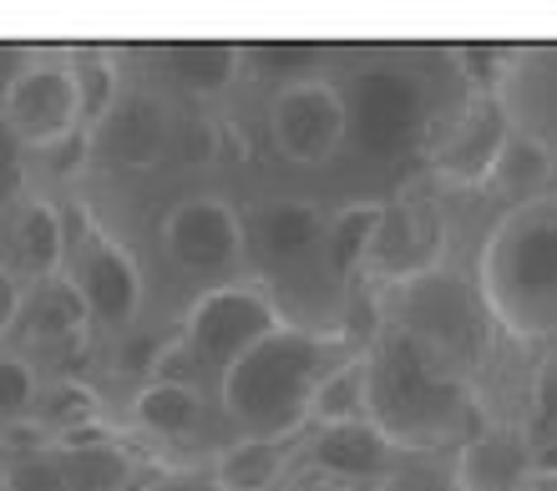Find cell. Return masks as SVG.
<instances>
[{"label": "cell", "mask_w": 557, "mask_h": 491, "mask_svg": "<svg viewBox=\"0 0 557 491\" xmlns=\"http://www.w3.org/2000/svg\"><path fill=\"white\" fill-rule=\"evenodd\" d=\"M366 360V420L396 451L467 446L482 431L471 380L456 376L416 334L381 324L360 349Z\"/></svg>", "instance_id": "cell-1"}, {"label": "cell", "mask_w": 557, "mask_h": 491, "mask_svg": "<svg viewBox=\"0 0 557 491\" xmlns=\"http://www.w3.org/2000/svg\"><path fill=\"white\" fill-rule=\"evenodd\" d=\"M360 345L320 334L305 324H278L269 340L223 370V410L249 441H294L309 426V405L320 385L345 360H355Z\"/></svg>", "instance_id": "cell-2"}, {"label": "cell", "mask_w": 557, "mask_h": 491, "mask_svg": "<svg viewBox=\"0 0 557 491\" xmlns=\"http://www.w3.org/2000/svg\"><path fill=\"white\" fill-rule=\"evenodd\" d=\"M476 294L507 340L557 349V188L497 218L476 259Z\"/></svg>", "instance_id": "cell-3"}, {"label": "cell", "mask_w": 557, "mask_h": 491, "mask_svg": "<svg viewBox=\"0 0 557 491\" xmlns=\"http://www.w3.org/2000/svg\"><path fill=\"white\" fill-rule=\"evenodd\" d=\"M345 101V137L370 158H411L431 143V91L400 61H366L339 87Z\"/></svg>", "instance_id": "cell-4"}, {"label": "cell", "mask_w": 557, "mask_h": 491, "mask_svg": "<svg viewBox=\"0 0 557 491\" xmlns=\"http://www.w3.org/2000/svg\"><path fill=\"white\" fill-rule=\"evenodd\" d=\"M385 324L416 334L425 349H436L441 360L467 380L486 365V324H492V315H486L482 294L461 284L451 269H431V274L411 279V284H396Z\"/></svg>", "instance_id": "cell-5"}, {"label": "cell", "mask_w": 557, "mask_h": 491, "mask_svg": "<svg viewBox=\"0 0 557 491\" xmlns=\"http://www.w3.org/2000/svg\"><path fill=\"white\" fill-rule=\"evenodd\" d=\"M0 122L21 147H61L91 127V101L82 66L66 57H21L0 91Z\"/></svg>", "instance_id": "cell-6"}, {"label": "cell", "mask_w": 557, "mask_h": 491, "mask_svg": "<svg viewBox=\"0 0 557 491\" xmlns=\"http://www.w3.org/2000/svg\"><path fill=\"white\" fill-rule=\"evenodd\" d=\"M278 324H284V315H278V304L259 284H219V290L198 294V304L188 309V324H183L177 349L223 376L259 340H269Z\"/></svg>", "instance_id": "cell-7"}, {"label": "cell", "mask_w": 557, "mask_h": 491, "mask_svg": "<svg viewBox=\"0 0 557 491\" xmlns=\"http://www.w3.org/2000/svg\"><path fill=\"white\" fill-rule=\"evenodd\" d=\"M173 143V116L168 101L152 87H122L112 91L102 112L87 127V162L102 173H147L158 168Z\"/></svg>", "instance_id": "cell-8"}, {"label": "cell", "mask_w": 557, "mask_h": 491, "mask_svg": "<svg viewBox=\"0 0 557 491\" xmlns=\"http://www.w3.org/2000/svg\"><path fill=\"white\" fill-rule=\"evenodd\" d=\"M66 263H72V269H66V290L76 294L82 315L107 334L127 330L137 319V309H143V274H137L133 254H127L112 233L87 223L82 238L66 248Z\"/></svg>", "instance_id": "cell-9"}, {"label": "cell", "mask_w": 557, "mask_h": 491, "mask_svg": "<svg viewBox=\"0 0 557 491\" xmlns=\"http://www.w3.org/2000/svg\"><path fill=\"white\" fill-rule=\"evenodd\" d=\"M507 143H512V127H507L497 97L471 87L451 112H441V127H431V143H425L431 173H436V183H451V188L492 183Z\"/></svg>", "instance_id": "cell-10"}, {"label": "cell", "mask_w": 557, "mask_h": 491, "mask_svg": "<svg viewBox=\"0 0 557 491\" xmlns=\"http://www.w3.org/2000/svg\"><path fill=\"white\" fill-rule=\"evenodd\" d=\"M441 259H446V223H441L431 193H400V198L381 202V223H375L360 274L396 290V284H411V279L441 269Z\"/></svg>", "instance_id": "cell-11"}, {"label": "cell", "mask_w": 557, "mask_h": 491, "mask_svg": "<svg viewBox=\"0 0 557 491\" xmlns=\"http://www.w3.org/2000/svg\"><path fill=\"white\" fill-rule=\"evenodd\" d=\"M269 143L299 168H320L335 158L345 143V101L335 82L305 76L278 87V97L269 101Z\"/></svg>", "instance_id": "cell-12"}, {"label": "cell", "mask_w": 557, "mask_h": 491, "mask_svg": "<svg viewBox=\"0 0 557 491\" xmlns=\"http://www.w3.org/2000/svg\"><path fill=\"white\" fill-rule=\"evenodd\" d=\"M492 97H497L507 127L557 162V41L507 51L497 82H492Z\"/></svg>", "instance_id": "cell-13"}, {"label": "cell", "mask_w": 557, "mask_h": 491, "mask_svg": "<svg viewBox=\"0 0 557 491\" xmlns=\"http://www.w3.org/2000/svg\"><path fill=\"white\" fill-rule=\"evenodd\" d=\"M66 218L51 198L41 193H15L11 202H0V274H11L15 284H51L66 269Z\"/></svg>", "instance_id": "cell-14"}, {"label": "cell", "mask_w": 557, "mask_h": 491, "mask_svg": "<svg viewBox=\"0 0 557 491\" xmlns=\"http://www.w3.org/2000/svg\"><path fill=\"white\" fill-rule=\"evenodd\" d=\"M299 456H305L299 471L320 481V491H385L391 471H396V446L370 420L314 426Z\"/></svg>", "instance_id": "cell-15"}, {"label": "cell", "mask_w": 557, "mask_h": 491, "mask_svg": "<svg viewBox=\"0 0 557 491\" xmlns=\"http://www.w3.org/2000/svg\"><path fill=\"white\" fill-rule=\"evenodd\" d=\"M162 244L188 274H228L244 259L249 229L223 198H183L162 223Z\"/></svg>", "instance_id": "cell-16"}, {"label": "cell", "mask_w": 557, "mask_h": 491, "mask_svg": "<svg viewBox=\"0 0 557 491\" xmlns=\"http://www.w3.org/2000/svg\"><path fill=\"white\" fill-rule=\"evenodd\" d=\"M543 451L522 426H482L456 456V491H532Z\"/></svg>", "instance_id": "cell-17"}, {"label": "cell", "mask_w": 557, "mask_h": 491, "mask_svg": "<svg viewBox=\"0 0 557 491\" xmlns=\"http://www.w3.org/2000/svg\"><path fill=\"white\" fill-rule=\"evenodd\" d=\"M249 229V223H244ZM253 244L269 259H309L324 254V233H330V213H320L305 198H274L264 208H253Z\"/></svg>", "instance_id": "cell-18"}, {"label": "cell", "mask_w": 557, "mask_h": 491, "mask_svg": "<svg viewBox=\"0 0 557 491\" xmlns=\"http://www.w3.org/2000/svg\"><path fill=\"white\" fill-rule=\"evenodd\" d=\"M162 76L188 97H223L244 72V46L228 41H177L162 46Z\"/></svg>", "instance_id": "cell-19"}, {"label": "cell", "mask_w": 557, "mask_h": 491, "mask_svg": "<svg viewBox=\"0 0 557 491\" xmlns=\"http://www.w3.org/2000/svg\"><path fill=\"white\" fill-rule=\"evenodd\" d=\"M133 420L143 426L152 441H168V446H183L203 431V395L188 380H147L133 401Z\"/></svg>", "instance_id": "cell-20"}, {"label": "cell", "mask_w": 557, "mask_h": 491, "mask_svg": "<svg viewBox=\"0 0 557 491\" xmlns=\"http://www.w3.org/2000/svg\"><path fill=\"white\" fill-rule=\"evenodd\" d=\"M213 477L223 491H274L289 477V441H238V446L219 451Z\"/></svg>", "instance_id": "cell-21"}, {"label": "cell", "mask_w": 557, "mask_h": 491, "mask_svg": "<svg viewBox=\"0 0 557 491\" xmlns=\"http://www.w3.org/2000/svg\"><path fill=\"white\" fill-rule=\"evenodd\" d=\"M61 491H117L127 477V456L112 446H91V441H72L66 451L51 456Z\"/></svg>", "instance_id": "cell-22"}, {"label": "cell", "mask_w": 557, "mask_h": 491, "mask_svg": "<svg viewBox=\"0 0 557 491\" xmlns=\"http://www.w3.org/2000/svg\"><path fill=\"white\" fill-rule=\"evenodd\" d=\"M375 223H381V202H350L330 218V233H324V263L335 274H360L370 254V238H375Z\"/></svg>", "instance_id": "cell-23"}, {"label": "cell", "mask_w": 557, "mask_h": 491, "mask_svg": "<svg viewBox=\"0 0 557 491\" xmlns=\"http://www.w3.org/2000/svg\"><path fill=\"white\" fill-rule=\"evenodd\" d=\"M557 162L547 158L543 147H532V143H522L512 132V143L502 147V158H497V173H492V183H497L502 193H507V208H517V202H532V198H543V193H553V188H543L547 183V173H553Z\"/></svg>", "instance_id": "cell-24"}, {"label": "cell", "mask_w": 557, "mask_h": 491, "mask_svg": "<svg viewBox=\"0 0 557 491\" xmlns=\"http://www.w3.org/2000/svg\"><path fill=\"white\" fill-rule=\"evenodd\" d=\"M41 405V380L21 355H0V446H11L15 431L36 426Z\"/></svg>", "instance_id": "cell-25"}, {"label": "cell", "mask_w": 557, "mask_h": 491, "mask_svg": "<svg viewBox=\"0 0 557 491\" xmlns=\"http://www.w3.org/2000/svg\"><path fill=\"white\" fill-rule=\"evenodd\" d=\"M350 420H366V360L360 355L339 365L309 405V426H350Z\"/></svg>", "instance_id": "cell-26"}, {"label": "cell", "mask_w": 557, "mask_h": 491, "mask_svg": "<svg viewBox=\"0 0 557 491\" xmlns=\"http://www.w3.org/2000/svg\"><path fill=\"white\" fill-rule=\"evenodd\" d=\"M21 173H26V147L11 137V127L0 122V202H11L21 188Z\"/></svg>", "instance_id": "cell-27"}, {"label": "cell", "mask_w": 557, "mask_h": 491, "mask_svg": "<svg viewBox=\"0 0 557 491\" xmlns=\"http://www.w3.org/2000/svg\"><path fill=\"white\" fill-rule=\"evenodd\" d=\"M137 491H223L213 471H198V466H173V471H158Z\"/></svg>", "instance_id": "cell-28"}, {"label": "cell", "mask_w": 557, "mask_h": 491, "mask_svg": "<svg viewBox=\"0 0 557 491\" xmlns=\"http://www.w3.org/2000/svg\"><path fill=\"white\" fill-rule=\"evenodd\" d=\"M21 309H26V284H15L11 274H0V340L21 324Z\"/></svg>", "instance_id": "cell-29"}, {"label": "cell", "mask_w": 557, "mask_h": 491, "mask_svg": "<svg viewBox=\"0 0 557 491\" xmlns=\"http://www.w3.org/2000/svg\"><path fill=\"white\" fill-rule=\"evenodd\" d=\"M0 491H11V456H5V446H0Z\"/></svg>", "instance_id": "cell-30"}]
</instances>
